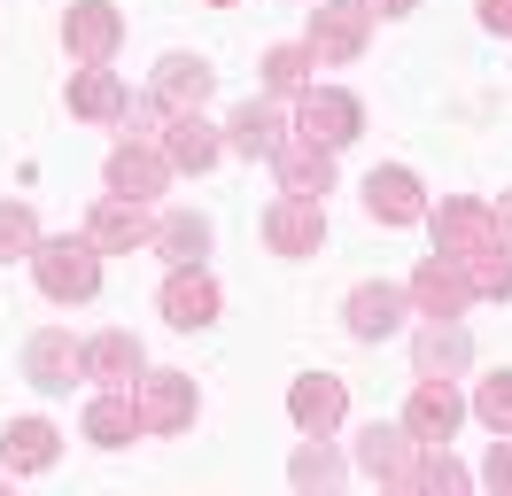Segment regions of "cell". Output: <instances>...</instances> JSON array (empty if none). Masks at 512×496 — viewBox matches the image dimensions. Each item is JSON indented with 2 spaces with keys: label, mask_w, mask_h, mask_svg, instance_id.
Returning <instances> with one entry per match:
<instances>
[{
  "label": "cell",
  "mask_w": 512,
  "mask_h": 496,
  "mask_svg": "<svg viewBox=\"0 0 512 496\" xmlns=\"http://www.w3.org/2000/svg\"><path fill=\"white\" fill-rule=\"evenodd\" d=\"M311 70H319L311 39H303V47H272V55H264V86L272 93H311Z\"/></svg>",
  "instance_id": "28"
},
{
  "label": "cell",
  "mask_w": 512,
  "mask_h": 496,
  "mask_svg": "<svg viewBox=\"0 0 512 496\" xmlns=\"http://www.w3.org/2000/svg\"><path fill=\"white\" fill-rule=\"evenodd\" d=\"M474 411L497 434H512V372H489V380H481V388H474Z\"/></svg>",
  "instance_id": "33"
},
{
  "label": "cell",
  "mask_w": 512,
  "mask_h": 496,
  "mask_svg": "<svg viewBox=\"0 0 512 496\" xmlns=\"http://www.w3.org/2000/svg\"><path fill=\"white\" fill-rule=\"evenodd\" d=\"M288 481H295V489H342V458L326 450V434H311V450H295Z\"/></svg>",
  "instance_id": "29"
},
{
  "label": "cell",
  "mask_w": 512,
  "mask_h": 496,
  "mask_svg": "<svg viewBox=\"0 0 512 496\" xmlns=\"http://www.w3.org/2000/svg\"><path fill=\"white\" fill-rule=\"evenodd\" d=\"M427 225H435V256H450V264H474V256H489V248H505L497 210L474 202V194H450L443 210H427Z\"/></svg>",
  "instance_id": "1"
},
{
  "label": "cell",
  "mask_w": 512,
  "mask_h": 496,
  "mask_svg": "<svg viewBox=\"0 0 512 496\" xmlns=\"http://www.w3.org/2000/svg\"><path fill=\"white\" fill-rule=\"evenodd\" d=\"M489 210H497V233L512 241V194H505V202H489Z\"/></svg>",
  "instance_id": "38"
},
{
  "label": "cell",
  "mask_w": 512,
  "mask_h": 496,
  "mask_svg": "<svg viewBox=\"0 0 512 496\" xmlns=\"http://www.w3.org/2000/svg\"><path fill=\"white\" fill-rule=\"evenodd\" d=\"M163 318H171L179 334L210 326V318H218V279L202 272V264H171V279H163Z\"/></svg>",
  "instance_id": "12"
},
{
  "label": "cell",
  "mask_w": 512,
  "mask_h": 496,
  "mask_svg": "<svg viewBox=\"0 0 512 496\" xmlns=\"http://www.w3.org/2000/svg\"><path fill=\"white\" fill-rule=\"evenodd\" d=\"M140 427L148 434L194 427V372H148L140 380Z\"/></svg>",
  "instance_id": "10"
},
{
  "label": "cell",
  "mask_w": 512,
  "mask_h": 496,
  "mask_svg": "<svg viewBox=\"0 0 512 496\" xmlns=\"http://www.w3.org/2000/svg\"><path fill=\"white\" fill-rule=\"evenodd\" d=\"M24 380H32V388H47V396H63L70 380H86V349H78L63 326H47V334L24 341Z\"/></svg>",
  "instance_id": "8"
},
{
  "label": "cell",
  "mask_w": 512,
  "mask_h": 496,
  "mask_svg": "<svg viewBox=\"0 0 512 496\" xmlns=\"http://www.w3.org/2000/svg\"><path fill=\"white\" fill-rule=\"evenodd\" d=\"M117 39H125V16H117L109 0H70V8H63V47L78 62H109V55H117Z\"/></svg>",
  "instance_id": "7"
},
{
  "label": "cell",
  "mask_w": 512,
  "mask_h": 496,
  "mask_svg": "<svg viewBox=\"0 0 512 496\" xmlns=\"http://www.w3.org/2000/svg\"><path fill=\"white\" fill-rule=\"evenodd\" d=\"M32 279L55 295V303H86L101 287V248L78 233V241H39L32 248Z\"/></svg>",
  "instance_id": "2"
},
{
  "label": "cell",
  "mask_w": 512,
  "mask_h": 496,
  "mask_svg": "<svg viewBox=\"0 0 512 496\" xmlns=\"http://www.w3.org/2000/svg\"><path fill=\"white\" fill-rule=\"evenodd\" d=\"M86 241H94L101 256H132L140 241H156V225H148V202H125V194L94 202V217H86Z\"/></svg>",
  "instance_id": "9"
},
{
  "label": "cell",
  "mask_w": 512,
  "mask_h": 496,
  "mask_svg": "<svg viewBox=\"0 0 512 496\" xmlns=\"http://www.w3.org/2000/svg\"><path fill=\"white\" fill-rule=\"evenodd\" d=\"M132 434H148V427H140V396H132V388H101V396L86 403V442L125 450Z\"/></svg>",
  "instance_id": "21"
},
{
  "label": "cell",
  "mask_w": 512,
  "mask_h": 496,
  "mask_svg": "<svg viewBox=\"0 0 512 496\" xmlns=\"http://www.w3.org/2000/svg\"><path fill=\"white\" fill-rule=\"evenodd\" d=\"M156 248L171 256V264H202L210 256V217H194V210H171L156 225Z\"/></svg>",
  "instance_id": "27"
},
{
  "label": "cell",
  "mask_w": 512,
  "mask_h": 496,
  "mask_svg": "<svg viewBox=\"0 0 512 496\" xmlns=\"http://www.w3.org/2000/svg\"><path fill=\"white\" fill-rule=\"evenodd\" d=\"M210 86H218L210 62H194V55H163L156 62V101H163V109H202Z\"/></svg>",
  "instance_id": "24"
},
{
  "label": "cell",
  "mask_w": 512,
  "mask_h": 496,
  "mask_svg": "<svg viewBox=\"0 0 512 496\" xmlns=\"http://www.w3.org/2000/svg\"><path fill=\"white\" fill-rule=\"evenodd\" d=\"M365 8H373V16H412L419 0H365Z\"/></svg>",
  "instance_id": "37"
},
{
  "label": "cell",
  "mask_w": 512,
  "mask_h": 496,
  "mask_svg": "<svg viewBox=\"0 0 512 496\" xmlns=\"http://www.w3.org/2000/svg\"><path fill=\"white\" fill-rule=\"evenodd\" d=\"M481 24H489V31H512V0H481Z\"/></svg>",
  "instance_id": "36"
},
{
  "label": "cell",
  "mask_w": 512,
  "mask_h": 496,
  "mask_svg": "<svg viewBox=\"0 0 512 496\" xmlns=\"http://www.w3.org/2000/svg\"><path fill=\"white\" fill-rule=\"evenodd\" d=\"M163 186H171V155H163V140H125V148L109 155V194L156 202Z\"/></svg>",
  "instance_id": "6"
},
{
  "label": "cell",
  "mask_w": 512,
  "mask_h": 496,
  "mask_svg": "<svg viewBox=\"0 0 512 496\" xmlns=\"http://www.w3.org/2000/svg\"><path fill=\"white\" fill-rule=\"evenodd\" d=\"M264 241L280 248V256H319L326 210H319V202H295V194H280V202L264 210Z\"/></svg>",
  "instance_id": "14"
},
{
  "label": "cell",
  "mask_w": 512,
  "mask_h": 496,
  "mask_svg": "<svg viewBox=\"0 0 512 496\" xmlns=\"http://www.w3.org/2000/svg\"><path fill=\"white\" fill-rule=\"evenodd\" d=\"M55 450H63V434L47 427V419H8V434H0V458L16 465V473H47Z\"/></svg>",
  "instance_id": "25"
},
{
  "label": "cell",
  "mask_w": 512,
  "mask_h": 496,
  "mask_svg": "<svg viewBox=\"0 0 512 496\" xmlns=\"http://www.w3.org/2000/svg\"><path fill=\"white\" fill-rule=\"evenodd\" d=\"M365 39H373V8H365V0H326V8H311V55L319 62H357Z\"/></svg>",
  "instance_id": "5"
},
{
  "label": "cell",
  "mask_w": 512,
  "mask_h": 496,
  "mask_svg": "<svg viewBox=\"0 0 512 496\" xmlns=\"http://www.w3.org/2000/svg\"><path fill=\"white\" fill-rule=\"evenodd\" d=\"M419 450H427V442H419L412 427H365L357 434V465H365L381 489H404V496L419 489Z\"/></svg>",
  "instance_id": "3"
},
{
  "label": "cell",
  "mask_w": 512,
  "mask_h": 496,
  "mask_svg": "<svg viewBox=\"0 0 512 496\" xmlns=\"http://www.w3.org/2000/svg\"><path fill=\"white\" fill-rule=\"evenodd\" d=\"M458 419H466V403H458V388H450V380H419L412 396H404V427H412L419 442H450V434H458Z\"/></svg>",
  "instance_id": "17"
},
{
  "label": "cell",
  "mask_w": 512,
  "mask_h": 496,
  "mask_svg": "<svg viewBox=\"0 0 512 496\" xmlns=\"http://www.w3.org/2000/svg\"><path fill=\"white\" fill-rule=\"evenodd\" d=\"M404 310H412V295H404V287H388V279H373V287H357V295H350L342 318H350L357 341H388L396 326H404Z\"/></svg>",
  "instance_id": "18"
},
{
  "label": "cell",
  "mask_w": 512,
  "mask_h": 496,
  "mask_svg": "<svg viewBox=\"0 0 512 496\" xmlns=\"http://www.w3.org/2000/svg\"><path fill=\"white\" fill-rule=\"evenodd\" d=\"M163 117H171V109H163L156 93H148V101H125V132L132 140H163Z\"/></svg>",
  "instance_id": "34"
},
{
  "label": "cell",
  "mask_w": 512,
  "mask_h": 496,
  "mask_svg": "<svg viewBox=\"0 0 512 496\" xmlns=\"http://www.w3.org/2000/svg\"><path fill=\"white\" fill-rule=\"evenodd\" d=\"M272 171H280V194H295V202H326L334 194V148L288 140V148L272 155Z\"/></svg>",
  "instance_id": "15"
},
{
  "label": "cell",
  "mask_w": 512,
  "mask_h": 496,
  "mask_svg": "<svg viewBox=\"0 0 512 496\" xmlns=\"http://www.w3.org/2000/svg\"><path fill=\"white\" fill-rule=\"evenodd\" d=\"M419 489L427 496H458L466 489V465L450 458V442H427V450H419Z\"/></svg>",
  "instance_id": "31"
},
{
  "label": "cell",
  "mask_w": 512,
  "mask_h": 496,
  "mask_svg": "<svg viewBox=\"0 0 512 496\" xmlns=\"http://www.w3.org/2000/svg\"><path fill=\"white\" fill-rule=\"evenodd\" d=\"M357 132H365V109H357V93H303V109H295V140H311V148H350Z\"/></svg>",
  "instance_id": "4"
},
{
  "label": "cell",
  "mask_w": 512,
  "mask_h": 496,
  "mask_svg": "<svg viewBox=\"0 0 512 496\" xmlns=\"http://www.w3.org/2000/svg\"><path fill=\"white\" fill-rule=\"evenodd\" d=\"M218 148L225 140L202 124V109H171V117H163V155H171V171H210Z\"/></svg>",
  "instance_id": "20"
},
{
  "label": "cell",
  "mask_w": 512,
  "mask_h": 496,
  "mask_svg": "<svg viewBox=\"0 0 512 496\" xmlns=\"http://www.w3.org/2000/svg\"><path fill=\"white\" fill-rule=\"evenodd\" d=\"M0 481H8V465H0Z\"/></svg>",
  "instance_id": "39"
},
{
  "label": "cell",
  "mask_w": 512,
  "mask_h": 496,
  "mask_svg": "<svg viewBox=\"0 0 512 496\" xmlns=\"http://www.w3.org/2000/svg\"><path fill=\"white\" fill-rule=\"evenodd\" d=\"M288 411L303 434H334L342 427V411H350V380H334V372H303L288 388Z\"/></svg>",
  "instance_id": "13"
},
{
  "label": "cell",
  "mask_w": 512,
  "mask_h": 496,
  "mask_svg": "<svg viewBox=\"0 0 512 496\" xmlns=\"http://www.w3.org/2000/svg\"><path fill=\"white\" fill-rule=\"evenodd\" d=\"M125 101H132V93L109 78V62H86V70L70 78V109H78V117H94V124L125 117Z\"/></svg>",
  "instance_id": "26"
},
{
  "label": "cell",
  "mask_w": 512,
  "mask_h": 496,
  "mask_svg": "<svg viewBox=\"0 0 512 496\" xmlns=\"http://www.w3.org/2000/svg\"><path fill=\"white\" fill-rule=\"evenodd\" d=\"M365 210L381 217V225H419V217H427V194H419V179L404 163H388V171L365 179Z\"/></svg>",
  "instance_id": "19"
},
{
  "label": "cell",
  "mask_w": 512,
  "mask_h": 496,
  "mask_svg": "<svg viewBox=\"0 0 512 496\" xmlns=\"http://www.w3.org/2000/svg\"><path fill=\"white\" fill-rule=\"evenodd\" d=\"M225 140H233L241 155H256V163H272V155L288 148V124H280V109H272V101H241V109H233V124H225Z\"/></svg>",
  "instance_id": "23"
},
{
  "label": "cell",
  "mask_w": 512,
  "mask_h": 496,
  "mask_svg": "<svg viewBox=\"0 0 512 496\" xmlns=\"http://www.w3.org/2000/svg\"><path fill=\"white\" fill-rule=\"evenodd\" d=\"M458 272L474 279L481 303H505V295H512V241H505V248H489V256H474V264H458Z\"/></svg>",
  "instance_id": "30"
},
{
  "label": "cell",
  "mask_w": 512,
  "mask_h": 496,
  "mask_svg": "<svg viewBox=\"0 0 512 496\" xmlns=\"http://www.w3.org/2000/svg\"><path fill=\"white\" fill-rule=\"evenodd\" d=\"M86 380H101V388H140V341H132L125 326L94 334L86 341Z\"/></svg>",
  "instance_id": "22"
},
{
  "label": "cell",
  "mask_w": 512,
  "mask_h": 496,
  "mask_svg": "<svg viewBox=\"0 0 512 496\" xmlns=\"http://www.w3.org/2000/svg\"><path fill=\"white\" fill-rule=\"evenodd\" d=\"M489 489H512V434H497V450H489V473H481Z\"/></svg>",
  "instance_id": "35"
},
{
  "label": "cell",
  "mask_w": 512,
  "mask_h": 496,
  "mask_svg": "<svg viewBox=\"0 0 512 496\" xmlns=\"http://www.w3.org/2000/svg\"><path fill=\"white\" fill-rule=\"evenodd\" d=\"M32 248H39V217L24 202H0V264L8 256H32Z\"/></svg>",
  "instance_id": "32"
},
{
  "label": "cell",
  "mask_w": 512,
  "mask_h": 496,
  "mask_svg": "<svg viewBox=\"0 0 512 496\" xmlns=\"http://www.w3.org/2000/svg\"><path fill=\"white\" fill-rule=\"evenodd\" d=\"M404 295H412L419 318H458V310L474 303V279L458 272L450 256H427V264L412 272V287H404Z\"/></svg>",
  "instance_id": "11"
},
{
  "label": "cell",
  "mask_w": 512,
  "mask_h": 496,
  "mask_svg": "<svg viewBox=\"0 0 512 496\" xmlns=\"http://www.w3.org/2000/svg\"><path fill=\"white\" fill-rule=\"evenodd\" d=\"M466 357H474V334L458 326V318H427L412 341V365L419 380H450V372H466Z\"/></svg>",
  "instance_id": "16"
}]
</instances>
